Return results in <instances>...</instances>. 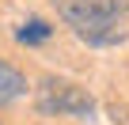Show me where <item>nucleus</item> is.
Segmentation results:
<instances>
[{
    "mask_svg": "<svg viewBox=\"0 0 129 125\" xmlns=\"http://www.w3.org/2000/svg\"><path fill=\"white\" fill-rule=\"evenodd\" d=\"M57 15L87 46H121L129 38L114 0H57Z\"/></svg>",
    "mask_w": 129,
    "mask_h": 125,
    "instance_id": "1",
    "label": "nucleus"
},
{
    "mask_svg": "<svg viewBox=\"0 0 129 125\" xmlns=\"http://www.w3.org/2000/svg\"><path fill=\"white\" fill-rule=\"evenodd\" d=\"M34 102L49 117H91L95 114L91 91H84L80 84H69V80H42Z\"/></svg>",
    "mask_w": 129,
    "mask_h": 125,
    "instance_id": "2",
    "label": "nucleus"
},
{
    "mask_svg": "<svg viewBox=\"0 0 129 125\" xmlns=\"http://www.w3.org/2000/svg\"><path fill=\"white\" fill-rule=\"evenodd\" d=\"M23 95H27V76L19 68H12L8 61H0V106H12Z\"/></svg>",
    "mask_w": 129,
    "mask_h": 125,
    "instance_id": "3",
    "label": "nucleus"
},
{
    "mask_svg": "<svg viewBox=\"0 0 129 125\" xmlns=\"http://www.w3.org/2000/svg\"><path fill=\"white\" fill-rule=\"evenodd\" d=\"M15 38H19L23 46H38V42H49V38H53V27H49L46 19H27V23L15 30Z\"/></svg>",
    "mask_w": 129,
    "mask_h": 125,
    "instance_id": "4",
    "label": "nucleus"
},
{
    "mask_svg": "<svg viewBox=\"0 0 129 125\" xmlns=\"http://www.w3.org/2000/svg\"><path fill=\"white\" fill-rule=\"evenodd\" d=\"M114 8H118L121 19H129V0H114Z\"/></svg>",
    "mask_w": 129,
    "mask_h": 125,
    "instance_id": "5",
    "label": "nucleus"
}]
</instances>
